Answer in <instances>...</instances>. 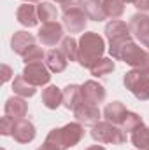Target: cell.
I'll return each instance as SVG.
<instances>
[{"mask_svg":"<svg viewBox=\"0 0 149 150\" xmlns=\"http://www.w3.org/2000/svg\"><path fill=\"white\" fill-rule=\"evenodd\" d=\"M105 52V40L95 32H84L79 38L77 63L84 68H91Z\"/></svg>","mask_w":149,"mask_h":150,"instance_id":"1","label":"cell"},{"mask_svg":"<svg viewBox=\"0 0 149 150\" xmlns=\"http://www.w3.org/2000/svg\"><path fill=\"white\" fill-rule=\"evenodd\" d=\"M82 138H84V127L81 126V122H69L63 127L51 129L44 143L51 145L56 150H69L75 147Z\"/></svg>","mask_w":149,"mask_h":150,"instance_id":"2","label":"cell"},{"mask_svg":"<svg viewBox=\"0 0 149 150\" xmlns=\"http://www.w3.org/2000/svg\"><path fill=\"white\" fill-rule=\"evenodd\" d=\"M114 59H119L133 68H149V51L142 49L140 45H137L132 40H128L125 45H121L117 51H114L111 54Z\"/></svg>","mask_w":149,"mask_h":150,"instance_id":"3","label":"cell"},{"mask_svg":"<svg viewBox=\"0 0 149 150\" xmlns=\"http://www.w3.org/2000/svg\"><path fill=\"white\" fill-rule=\"evenodd\" d=\"M125 87L140 101L149 100V68H133L123 77Z\"/></svg>","mask_w":149,"mask_h":150,"instance_id":"4","label":"cell"},{"mask_svg":"<svg viewBox=\"0 0 149 150\" xmlns=\"http://www.w3.org/2000/svg\"><path fill=\"white\" fill-rule=\"evenodd\" d=\"M91 138L98 143H107V145H123L126 143V131L112 122H97L91 127Z\"/></svg>","mask_w":149,"mask_h":150,"instance_id":"5","label":"cell"},{"mask_svg":"<svg viewBox=\"0 0 149 150\" xmlns=\"http://www.w3.org/2000/svg\"><path fill=\"white\" fill-rule=\"evenodd\" d=\"M63 28H67L70 33H81L86 30L88 16L84 12V0H77L70 7L63 9Z\"/></svg>","mask_w":149,"mask_h":150,"instance_id":"6","label":"cell"},{"mask_svg":"<svg viewBox=\"0 0 149 150\" xmlns=\"http://www.w3.org/2000/svg\"><path fill=\"white\" fill-rule=\"evenodd\" d=\"M105 37L109 40V52L117 51L121 45H125L128 40H132L133 35L130 32V26L125 23V21H119V19H111L107 25H105Z\"/></svg>","mask_w":149,"mask_h":150,"instance_id":"7","label":"cell"},{"mask_svg":"<svg viewBox=\"0 0 149 150\" xmlns=\"http://www.w3.org/2000/svg\"><path fill=\"white\" fill-rule=\"evenodd\" d=\"M23 77L35 87L40 86H47L51 80V70L46 67V63L42 61H35V63H28L23 68Z\"/></svg>","mask_w":149,"mask_h":150,"instance_id":"8","label":"cell"},{"mask_svg":"<svg viewBox=\"0 0 149 150\" xmlns=\"http://www.w3.org/2000/svg\"><path fill=\"white\" fill-rule=\"evenodd\" d=\"M130 32L133 38H137L146 49H149V14L146 12H137L130 18Z\"/></svg>","mask_w":149,"mask_h":150,"instance_id":"9","label":"cell"},{"mask_svg":"<svg viewBox=\"0 0 149 150\" xmlns=\"http://www.w3.org/2000/svg\"><path fill=\"white\" fill-rule=\"evenodd\" d=\"M37 37L44 45L53 47V45H56L58 42L63 40V25H60V23H56V21H53V23H44V25L40 26V30H39Z\"/></svg>","mask_w":149,"mask_h":150,"instance_id":"10","label":"cell"},{"mask_svg":"<svg viewBox=\"0 0 149 150\" xmlns=\"http://www.w3.org/2000/svg\"><path fill=\"white\" fill-rule=\"evenodd\" d=\"M81 91H82V100L90 105L98 107L105 100V87L102 84H98L97 80H86L81 86Z\"/></svg>","mask_w":149,"mask_h":150,"instance_id":"11","label":"cell"},{"mask_svg":"<svg viewBox=\"0 0 149 150\" xmlns=\"http://www.w3.org/2000/svg\"><path fill=\"white\" fill-rule=\"evenodd\" d=\"M74 117L77 119V122L93 127L97 122H100V108L97 105H90L82 100L81 105L74 110Z\"/></svg>","mask_w":149,"mask_h":150,"instance_id":"12","label":"cell"},{"mask_svg":"<svg viewBox=\"0 0 149 150\" xmlns=\"http://www.w3.org/2000/svg\"><path fill=\"white\" fill-rule=\"evenodd\" d=\"M37 131H35V126L27 120V119H21V120H16V127H14V133H12V138L21 143V145H27L30 142H34Z\"/></svg>","mask_w":149,"mask_h":150,"instance_id":"13","label":"cell"},{"mask_svg":"<svg viewBox=\"0 0 149 150\" xmlns=\"http://www.w3.org/2000/svg\"><path fill=\"white\" fill-rule=\"evenodd\" d=\"M34 45H35V37L32 33H28V32H16L12 35V38H11V49H12V52L19 54L21 58Z\"/></svg>","mask_w":149,"mask_h":150,"instance_id":"14","label":"cell"},{"mask_svg":"<svg viewBox=\"0 0 149 150\" xmlns=\"http://www.w3.org/2000/svg\"><path fill=\"white\" fill-rule=\"evenodd\" d=\"M4 112L5 115L16 119V120H21L27 117L28 113V103L25 101V98L21 96H11L7 101H5V107H4Z\"/></svg>","mask_w":149,"mask_h":150,"instance_id":"15","label":"cell"},{"mask_svg":"<svg viewBox=\"0 0 149 150\" xmlns=\"http://www.w3.org/2000/svg\"><path fill=\"white\" fill-rule=\"evenodd\" d=\"M16 19L19 25L27 26V28H34L39 23V14H37V7L32 4H23L18 7L16 11Z\"/></svg>","mask_w":149,"mask_h":150,"instance_id":"16","label":"cell"},{"mask_svg":"<svg viewBox=\"0 0 149 150\" xmlns=\"http://www.w3.org/2000/svg\"><path fill=\"white\" fill-rule=\"evenodd\" d=\"M126 107L121 103V101H111V103H107V107L104 108V117H105V120L107 122H112V124H116V126H123V122H125V119H126Z\"/></svg>","mask_w":149,"mask_h":150,"instance_id":"17","label":"cell"},{"mask_svg":"<svg viewBox=\"0 0 149 150\" xmlns=\"http://www.w3.org/2000/svg\"><path fill=\"white\" fill-rule=\"evenodd\" d=\"M46 67L53 72V74H62L67 65H69V59L65 58V54L60 51V49H49L46 52Z\"/></svg>","mask_w":149,"mask_h":150,"instance_id":"18","label":"cell"},{"mask_svg":"<svg viewBox=\"0 0 149 150\" xmlns=\"http://www.w3.org/2000/svg\"><path fill=\"white\" fill-rule=\"evenodd\" d=\"M42 103L49 110H56L60 105H63V91L56 86H47L42 91Z\"/></svg>","mask_w":149,"mask_h":150,"instance_id":"19","label":"cell"},{"mask_svg":"<svg viewBox=\"0 0 149 150\" xmlns=\"http://www.w3.org/2000/svg\"><path fill=\"white\" fill-rule=\"evenodd\" d=\"M81 101H82L81 86H77V84H69V86L63 89V105H65V108H69V110L74 112L75 108L81 105Z\"/></svg>","mask_w":149,"mask_h":150,"instance_id":"20","label":"cell"},{"mask_svg":"<svg viewBox=\"0 0 149 150\" xmlns=\"http://www.w3.org/2000/svg\"><path fill=\"white\" fill-rule=\"evenodd\" d=\"M84 12L88 16V19L91 21H104L107 19V12L105 7L100 0H84Z\"/></svg>","mask_w":149,"mask_h":150,"instance_id":"21","label":"cell"},{"mask_svg":"<svg viewBox=\"0 0 149 150\" xmlns=\"http://www.w3.org/2000/svg\"><path fill=\"white\" fill-rule=\"evenodd\" d=\"M12 91H14V94L21 96V98H32L37 93L35 86H32L23 75L14 77V80H12Z\"/></svg>","mask_w":149,"mask_h":150,"instance_id":"22","label":"cell"},{"mask_svg":"<svg viewBox=\"0 0 149 150\" xmlns=\"http://www.w3.org/2000/svg\"><path fill=\"white\" fill-rule=\"evenodd\" d=\"M132 136H130V140H132V143L137 147L139 150H149V127L148 126H139L135 131H132L130 133Z\"/></svg>","mask_w":149,"mask_h":150,"instance_id":"23","label":"cell"},{"mask_svg":"<svg viewBox=\"0 0 149 150\" xmlns=\"http://www.w3.org/2000/svg\"><path fill=\"white\" fill-rule=\"evenodd\" d=\"M37 14L39 21H42V25H44V23H53L58 16V11L51 2H40L37 5Z\"/></svg>","mask_w":149,"mask_h":150,"instance_id":"24","label":"cell"},{"mask_svg":"<svg viewBox=\"0 0 149 150\" xmlns=\"http://www.w3.org/2000/svg\"><path fill=\"white\" fill-rule=\"evenodd\" d=\"M60 51L65 54L69 61H77V52H79V42H75L74 37H63L60 42Z\"/></svg>","mask_w":149,"mask_h":150,"instance_id":"25","label":"cell"},{"mask_svg":"<svg viewBox=\"0 0 149 150\" xmlns=\"http://www.w3.org/2000/svg\"><path fill=\"white\" fill-rule=\"evenodd\" d=\"M114 68H116V65H114V61L111 58H100L90 68V72H91L93 77H104V75H109L111 72H114Z\"/></svg>","mask_w":149,"mask_h":150,"instance_id":"26","label":"cell"},{"mask_svg":"<svg viewBox=\"0 0 149 150\" xmlns=\"http://www.w3.org/2000/svg\"><path fill=\"white\" fill-rule=\"evenodd\" d=\"M102 4L111 19H119L125 14V0H102Z\"/></svg>","mask_w":149,"mask_h":150,"instance_id":"27","label":"cell"},{"mask_svg":"<svg viewBox=\"0 0 149 150\" xmlns=\"http://www.w3.org/2000/svg\"><path fill=\"white\" fill-rule=\"evenodd\" d=\"M144 122H142V117L139 115V113L135 112H128L126 113V119H125V122H123V129L126 131V133H132V131H135L139 126H142Z\"/></svg>","mask_w":149,"mask_h":150,"instance_id":"28","label":"cell"},{"mask_svg":"<svg viewBox=\"0 0 149 150\" xmlns=\"http://www.w3.org/2000/svg\"><path fill=\"white\" fill-rule=\"evenodd\" d=\"M42 58H46V52H44L37 44H35V45H34V47H30V49H28V52L23 56V61H25V65H28V63L42 61Z\"/></svg>","mask_w":149,"mask_h":150,"instance_id":"29","label":"cell"},{"mask_svg":"<svg viewBox=\"0 0 149 150\" xmlns=\"http://www.w3.org/2000/svg\"><path fill=\"white\" fill-rule=\"evenodd\" d=\"M14 127H16V119H12L9 115L2 117V120H0V134L2 136H12Z\"/></svg>","mask_w":149,"mask_h":150,"instance_id":"30","label":"cell"},{"mask_svg":"<svg viewBox=\"0 0 149 150\" xmlns=\"http://www.w3.org/2000/svg\"><path fill=\"white\" fill-rule=\"evenodd\" d=\"M12 75V68L9 65H2V82H9Z\"/></svg>","mask_w":149,"mask_h":150,"instance_id":"31","label":"cell"},{"mask_svg":"<svg viewBox=\"0 0 149 150\" xmlns=\"http://www.w3.org/2000/svg\"><path fill=\"white\" fill-rule=\"evenodd\" d=\"M53 2H56L58 5H62V9H67V7H70L72 4H75L77 0H53Z\"/></svg>","mask_w":149,"mask_h":150,"instance_id":"32","label":"cell"},{"mask_svg":"<svg viewBox=\"0 0 149 150\" xmlns=\"http://www.w3.org/2000/svg\"><path fill=\"white\" fill-rule=\"evenodd\" d=\"M86 150H105L102 145H91V147H88Z\"/></svg>","mask_w":149,"mask_h":150,"instance_id":"33","label":"cell"},{"mask_svg":"<svg viewBox=\"0 0 149 150\" xmlns=\"http://www.w3.org/2000/svg\"><path fill=\"white\" fill-rule=\"evenodd\" d=\"M37 150H56V149H53L51 145H47V143H44V145H42L40 149H37Z\"/></svg>","mask_w":149,"mask_h":150,"instance_id":"34","label":"cell"},{"mask_svg":"<svg viewBox=\"0 0 149 150\" xmlns=\"http://www.w3.org/2000/svg\"><path fill=\"white\" fill-rule=\"evenodd\" d=\"M23 2H27V4H32V2H39V4H40L42 0H23Z\"/></svg>","mask_w":149,"mask_h":150,"instance_id":"35","label":"cell"},{"mask_svg":"<svg viewBox=\"0 0 149 150\" xmlns=\"http://www.w3.org/2000/svg\"><path fill=\"white\" fill-rule=\"evenodd\" d=\"M137 0H125V4H135Z\"/></svg>","mask_w":149,"mask_h":150,"instance_id":"36","label":"cell"}]
</instances>
